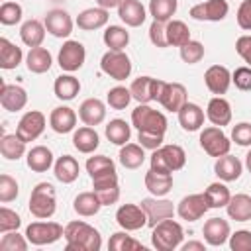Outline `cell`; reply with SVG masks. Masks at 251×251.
Wrapping results in <instances>:
<instances>
[{
  "label": "cell",
  "instance_id": "cell-14",
  "mask_svg": "<svg viewBox=\"0 0 251 251\" xmlns=\"http://www.w3.org/2000/svg\"><path fill=\"white\" fill-rule=\"evenodd\" d=\"M229 12L226 0H204L190 8V18L198 22H222Z\"/></svg>",
  "mask_w": 251,
  "mask_h": 251
},
{
  "label": "cell",
  "instance_id": "cell-27",
  "mask_svg": "<svg viewBox=\"0 0 251 251\" xmlns=\"http://www.w3.org/2000/svg\"><path fill=\"white\" fill-rule=\"evenodd\" d=\"M176 114H178V124L184 131H198L204 126V110L194 102H186Z\"/></svg>",
  "mask_w": 251,
  "mask_h": 251
},
{
  "label": "cell",
  "instance_id": "cell-31",
  "mask_svg": "<svg viewBox=\"0 0 251 251\" xmlns=\"http://www.w3.org/2000/svg\"><path fill=\"white\" fill-rule=\"evenodd\" d=\"M145 188L153 196H165V194H169L173 190V175L149 169L145 173Z\"/></svg>",
  "mask_w": 251,
  "mask_h": 251
},
{
  "label": "cell",
  "instance_id": "cell-62",
  "mask_svg": "<svg viewBox=\"0 0 251 251\" xmlns=\"http://www.w3.org/2000/svg\"><path fill=\"white\" fill-rule=\"evenodd\" d=\"M124 0H96V4L100 8H106V10H112V8H118Z\"/></svg>",
  "mask_w": 251,
  "mask_h": 251
},
{
  "label": "cell",
  "instance_id": "cell-57",
  "mask_svg": "<svg viewBox=\"0 0 251 251\" xmlns=\"http://www.w3.org/2000/svg\"><path fill=\"white\" fill-rule=\"evenodd\" d=\"M96 196L100 198L102 206H112L120 200V184H112V186H104V188H96L94 190Z\"/></svg>",
  "mask_w": 251,
  "mask_h": 251
},
{
  "label": "cell",
  "instance_id": "cell-10",
  "mask_svg": "<svg viewBox=\"0 0 251 251\" xmlns=\"http://www.w3.org/2000/svg\"><path fill=\"white\" fill-rule=\"evenodd\" d=\"M155 102H159L169 112H178L188 102V94H186L184 84H180V82H165L163 80Z\"/></svg>",
  "mask_w": 251,
  "mask_h": 251
},
{
  "label": "cell",
  "instance_id": "cell-13",
  "mask_svg": "<svg viewBox=\"0 0 251 251\" xmlns=\"http://www.w3.org/2000/svg\"><path fill=\"white\" fill-rule=\"evenodd\" d=\"M116 222L126 231H137L147 226V214L141 204H122L116 210Z\"/></svg>",
  "mask_w": 251,
  "mask_h": 251
},
{
  "label": "cell",
  "instance_id": "cell-8",
  "mask_svg": "<svg viewBox=\"0 0 251 251\" xmlns=\"http://www.w3.org/2000/svg\"><path fill=\"white\" fill-rule=\"evenodd\" d=\"M200 147L210 155V157H222L226 153H229L231 149V141L229 137L222 131V127L218 126H210V127H204L200 131Z\"/></svg>",
  "mask_w": 251,
  "mask_h": 251
},
{
  "label": "cell",
  "instance_id": "cell-60",
  "mask_svg": "<svg viewBox=\"0 0 251 251\" xmlns=\"http://www.w3.org/2000/svg\"><path fill=\"white\" fill-rule=\"evenodd\" d=\"M235 51H237V55L251 67V35H241V37H237V41H235Z\"/></svg>",
  "mask_w": 251,
  "mask_h": 251
},
{
  "label": "cell",
  "instance_id": "cell-16",
  "mask_svg": "<svg viewBox=\"0 0 251 251\" xmlns=\"http://www.w3.org/2000/svg\"><path fill=\"white\" fill-rule=\"evenodd\" d=\"M43 24H45L47 33H51L53 37H59V39L69 37V35L73 33V25H75V24H73V18L69 16V12H65V10H61V8L49 10V12L45 14Z\"/></svg>",
  "mask_w": 251,
  "mask_h": 251
},
{
  "label": "cell",
  "instance_id": "cell-25",
  "mask_svg": "<svg viewBox=\"0 0 251 251\" xmlns=\"http://www.w3.org/2000/svg\"><path fill=\"white\" fill-rule=\"evenodd\" d=\"M118 16L126 25L139 27L147 18V10L139 0H124L118 6Z\"/></svg>",
  "mask_w": 251,
  "mask_h": 251
},
{
  "label": "cell",
  "instance_id": "cell-29",
  "mask_svg": "<svg viewBox=\"0 0 251 251\" xmlns=\"http://www.w3.org/2000/svg\"><path fill=\"white\" fill-rule=\"evenodd\" d=\"M53 173H55V178L63 184H71L78 178V173H80V165L75 157L71 155H63L55 161L53 165Z\"/></svg>",
  "mask_w": 251,
  "mask_h": 251
},
{
  "label": "cell",
  "instance_id": "cell-44",
  "mask_svg": "<svg viewBox=\"0 0 251 251\" xmlns=\"http://www.w3.org/2000/svg\"><path fill=\"white\" fill-rule=\"evenodd\" d=\"M176 8H178L176 0H149V16L157 22L173 20Z\"/></svg>",
  "mask_w": 251,
  "mask_h": 251
},
{
  "label": "cell",
  "instance_id": "cell-58",
  "mask_svg": "<svg viewBox=\"0 0 251 251\" xmlns=\"http://www.w3.org/2000/svg\"><path fill=\"white\" fill-rule=\"evenodd\" d=\"M137 141H139V145H141V147L155 151V149H159V147L163 145V141H165V135H159V133H145V131H137Z\"/></svg>",
  "mask_w": 251,
  "mask_h": 251
},
{
  "label": "cell",
  "instance_id": "cell-56",
  "mask_svg": "<svg viewBox=\"0 0 251 251\" xmlns=\"http://www.w3.org/2000/svg\"><path fill=\"white\" fill-rule=\"evenodd\" d=\"M231 82L235 84V88L243 90V92H249L251 90V67H237L233 73H231Z\"/></svg>",
  "mask_w": 251,
  "mask_h": 251
},
{
  "label": "cell",
  "instance_id": "cell-19",
  "mask_svg": "<svg viewBox=\"0 0 251 251\" xmlns=\"http://www.w3.org/2000/svg\"><path fill=\"white\" fill-rule=\"evenodd\" d=\"M0 104L8 112H20L27 104V92L20 84H0Z\"/></svg>",
  "mask_w": 251,
  "mask_h": 251
},
{
  "label": "cell",
  "instance_id": "cell-55",
  "mask_svg": "<svg viewBox=\"0 0 251 251\" xmlns=\"http://www.w3.org/2000/svg\"><path fill=\"white\" fill-rule=\"evenodd\" d=\"M231 141H235L241 147H251V124L239 122L231 129Z\"/></svg>",
  "mask_w": 251,
  "mask_h": 251
},
{
  "label": "cell",
  "instance_id": "cell-7",
  "mask_svg": "<svg viewBox=\"0 0 251 251\" xmlns=\"http://www.w3.org/2000/svg\"><path fill=\"white\" fill-rule=\"evenodd\" d=\"M100 69L114 80H126L131 75V61L124 51L108 49L100 59Z\"/></svg>",
  "mask_w": 251,
  "mask_h": 251
},
{
  "label": "cell",
  "instance_id": "cell-12",
  "mask_svg": "<svg viewBox=\"0 0 251 251\" xmlns=\"http://www.w3.org/2000/svg\"><path fill=\"white\" fill-rule=\"evenodd\" d=\"M45 124H47V120H45L43 112H39V110H29V112H25V114L20 118V122H18V126H16V133H18L25 143H29V141H35V139L43 133Z\"/></svg>",
  "mask_w": 251,
  "mask_h": 251
},
{
  "label": "cell",
  "instance_id": "cell-49",
  "mask_svg": "<svg viewBox=\"0 0 251 251\" xmlns=\"http://www.w3.org/2000/svg\"><path fill=\"white\" fill-rule=\"evenodd\" d=\"M27 243H29L27 237L20 235L18 229L6 231L2 233V239H0V251H25Z\"/></svg>",
  "mask_w": 251,
  "mask_h": 251
},
{
  "label": "cell",
  "instance_id": "cell-41",
  "mask_svg": "<svg viewBox=\"0 0 251 251\" xmlns=\"http://www.w3.org/2000/svg\"><path fill=\"white\" fill-rule=\"evenodd\" d=\"M102 39H104V45L108 49L124 51L127 47V43H129V31L126 27H122V25H108L104 35H102Z\"/></svg>",
  "mask_w": 251,
  "mask_h": 251
},
{
  "label": "cell",
  "instance_id": "cell-42",
  "mask_svg": "<svg viewBox=\"0 0 251 251\" xmlns=\"http://www.w3.org/2000/svg\"><path fill=\"white\" fill-rule=\"evenodd\" d=\"M167 41L169 47H182L190 41V29L180 20H169L167 22Z\"/></svg>",
  "mask_w": 251,
  "mask_h": 251
},
{
  "label": "cell",
  "instance_id": "cell-32",
  "mask_svg": "<svg viewBox=\"0 0 251 251\" xmlns=\"http://www.w3.org/2000/svg\"><path fill=\"white\" fill-rule=\"evenodd\" d=\"M53 65V57L51 53L45 49V47H31L29 53L25 55V67L29 73H35V75H43L51 69Z\"/></svg>",
  "mask_w": 251,
  "mask_h": 251
},
{
  "label": "cell",
  "instance_id": "cell-46",
  "mask_svg": "<svg viewBox=\"0 0 251 251\" xmlns=\"http://www.w3.org/2000/svg\"><path fill=\"white\" fill-rule=\"evenodd\" d=\"M108 249H112V251H139L141 249L143 251V245L137 239H133L131 235H127L124 229V231L112 233V237L108 241Z\"/></svg>",
  "mask_w": 251,
  "mask_h": 251
},
{
  "label": "cell",
  "instance_id": "cell-38",
  "mask_svg": "<svg viewBox=\"0 0 251 251\" xmlns=\"http://www.w3.org/2000/svg\"><path fill=\"white\" fill-rule=\"evenodd\" d=\"M100 208H102V202H100V198L96 196L94 190H92V192H80V194L75 198V202H73V210H75L78 216H82V218L96 216V214L100 212Z\"/></svg>",
  "mask_w": 251,
  "mask_h": 251
},
{
  "label": "cell",
  "instance_id": "cell-59",
  "mask_svg": "<svg viewBox=\"0 0 251 251\" xmlns=\"http://www.w3.org/2000/svg\"><path fill=\"white\" fill-rule=\"evenodd\" d=\"M237 25L245 31H251V0H243L237 8Z\"/></svg>",
  "mask_w": 251,
  "mask_h": 251
},
{
  "label": "cell",
  "instance_id": "cell-3",
  "mask_svg": "<svg viewBox=\"0 0 251 251\" xmlns=\"http://www.w3.org/2000/svg\"><path fill=\"white\" fill-rule=\"evenodd\" d=\"M182 237H184V231L180 224L175 222L173 218L159 222L157 226H153V231H151V243L157 251H175L176 247H180Z\"/></svg>",
  "mask_w": 251,
  "mask_h": 251
},
{
  "label": "cell",
  "instance_id": "cell-22",
  "mask_svg": "<svg viewBox=\"0 0 251 251\" xmlns=\"http://www.w3.org/2000/svg\"><path fill=\"white\" fill-rule=\"evenodd\" d=\"M49 126L55 133H69L76 127V112L69 106H57L49 114Z\"/></svg>",
  "mask_w": 251,
  "mask_h": 251
},
{
  "label": "cell",
  "instance_id": "cell-61",
  "mask_svg": "<svg viewBox=\"0 0 251 251\" xmlns=\"http://www.w3.org/2000/svg\"><path fill=\"white\" fill-rule=\"evenodd\" d=\"M182 251H206V245L202 241H188V243H180Z\"/></svg>",
  "mask_w": 251,
  "mask_h": 251
},
{
  "label": "cell",
  "instance_id": "cell-24",
  "mask_svg": "<svg viewBox=\"0 0 251 251\" xmlns=\"http://www.w3.org/2000/svg\"><path fill=\"white\" fill-rule=\"evenodd\" d=\"M108 20H110L108 10L96 6V8H86V10H82V12L76 16L75 24H76L80 29H84V31H94V29L104 27V25L108 24Z\"/></svg>",
  "mask_w": 251,
  "mask_h": 251
},
{
  "label": "cell",
  "instance_id": "cell-18",
  "mask_svg": "<svg viewBox=\"0 0 251 251\" xmlns=\"http://www.w3.org/2000/svg\"><path fill=\"white\" fill-rule=\"evenodd\" d=\"M161 82H163V80L153 78V76H139V78H135V80L131 82V86H129L133 100H137L139 104H149V102L157 100Z\"/></svg>",
  "mask_w": 251,
  "mask_h": 251
},
{
  "label": "cell",
  "instance_id": "cell-48",
  "mask_svg": "<svg viewBox=\"0 0 251 251\" xmlns=\"http://www.w3.org/2000/svg\"><path fill=\"white\" fill-rule=\"evenodd\" d=\"M22 16H24V10H22V6L18 2H10V0L2 2V6H0V24L2 25H16V24H20Z\"/></svg>",
  "mask_w": 251,
  "mask_h": 251
},
{
  "label": "cell",
  "instance_id": "cell-37",
  "mask_svg": "<svg viewBox=\"0 0 251 251\" xmlns=\"http://www.w3.org/2000/svg\"><path fill=\"white\" fill-rule=\"evenodd\" d=\"M24 59V53L18 45H14L10 39L0 37V69L12 71L16 69Z\"/></svg>",
  "mask_w": 251,
  "mask_h": 251
},
{
  "label": "cell",
  "instance_id": "cell-47",
  "mask_svg": "<svg viewBox=\"0 0 251 251\" xmlns=\"http://www.w3.org/2000/svg\"><path fill=\"white\" fill-rule=\"evenodd\" d=\"M131 98H133V96H131V90L126 88V86H114V88H110L108 94H106V102H108V106L114 108V110H126V108L129 106Z\"/></svg>",
  "mask_w": 251,
  "mask_h": 251
},
{
  "label": "cell",
  "instance_id": "cell-51",
  "mask_svg": "<svg viewBox=\"0 0 251 251\" xmlns=\"http://www.w3.org/2000/svg\"><path fill=\"white\" fill-rule=\"evenodd\" d=\"M180 59H182L184 63H188V65L200 63V61L204 59V45H202L200 41L190 39L188 43H184V45L180 47Z\"/></svg>",
  "mask_w": 251,
  "mask_h": 251
},
{
  "label": "cell",
  "instance_id": "cell-34",
  "mask_svg": "<svg viewBox=\"0 0 251 251\" xmlns=\"http://www.w3.org/2000/svg\"><path fill=\"white\" fill-rule=\"evenodd\" d=\"M0 153L8 161H18L25 155V141L18 133H2L0 137Z\"/></svg>",
  "mask_w": 251,
  "mask_h": 251
},
{
  "label": "cell",
  "instance_id": "cell-26",
  "mask_svg": "<svg viewBox=\"0 0 251 251\" xmlns=\"http://www.w3.org/2000/svg\"><path fill=\"white\" fill-rule=\"evenodd\" d=\"M206 118L210 120L212 126H218V127L227 126L231 122V106H229V102L224 96H214L208 102Z\"/></svg>",
  "mask_w": 251,
  "mask_h": 251
},
{
  "label": "cell",
  "instance_id": "cell-1",
  "mask_svg": "<svg viewBox=\"0 0 251 251\" xmlns=\"http://www.w3.org/2000/svg\"><path fill=\"white\" fill-rule=\"evenodd\" d=\"M65 249L67 251H100L102 247V235L96 227L82 220L69 222L65 226Z\"/></svg>",
  "mask_w": 251,
  "mask_h": 251
},
{
  "label": "cell",
  "instance_id": "cell-52",
  "mask_svg": "<svg viewBox=\"0 0 251 251\" xmlns=\"http://www.w3.org/2000/svg\"><path fill=\"white\" fill-rule=\"evenodd\" d=\"M149 39L155 47L159 49H165L169 47V41H167V22H157L153 20L151 25H149Z\"/></svg>",
  "mask_w": 251,
  "mask_h": 251
},
{
  "label": "cell",
  "instance_id": "cell-17",
  "mask_svg": "<svg viewBox=\"0 0 251 251\" xmlns=\"http://www.w3.org/2000/svg\"><path fill=\"white\" fill-rule=\"evenodd\" d=\"M204 82H206V88L212 94L222 96V94L227 92V88L231 84V73L224 65H212L204 73Z\"/></svg>",
  "mask_w": 251,
  "mask_h": 251
},
{
  "label": "cell",
  "instance_id": "cell-20",
  "mask_svg": "<svg viewBox=\"0 0 251 251\" xmlns=\"http://www.w3.org/2000/svg\"><path fill=\"white\" fill-rule=\"evenodd\" d=\"M202 233H204V241L208 245L220 247V245H224L229 239L231 229H229L227 220H224V218H210V220H206V224L202 227Z\"/></svg>",
  "mask_w": 251,
  "mask_h": 251
},
{
  "label": "cell",
  "instance_id": "cell-6",
  "mask_svg": "<svg viewBox=\"0 0 251 251\" xmlns=\"http://www.w3.org/2000/svg\"><path fill=\"white\" fill-rule=\"evenodd\" d=\"M65 235V227L57 222H31L25 227V237L31 245H51Z\"/></svg>",
  "mask_w": 251,
  "mask_h": 251
},
{
  "label": "cell",
  "instance_id": "cell-50",
  "mask_svg": "<svg viewBox=\"0 0 251 251\" xmlns=\"http://www.w3.org/2000/svg\"><path fill=\"white\" fill-rule=\"evenodd\" d=\"M20 194V186H18V180L10 175H0V202L2 204H8L12 200H16Z\"/></svg>",
  "mask_w": 251,
  "mask_h": 251
},
{
  "label": "cell",
  "instance_id": "cell-63",
  "mask_svg": "<svg viewBox=\"0 0 251 251\" xmlns=\"http://www.w3.org/2000/svg\"><path fill=\"white\" fill-rule=\"evenodd\" d=\"M245 167H247V171L251 173V149H249L247 155H245Z\"/></svg>",
  "mask_w": 251,
  "mask_h": 251
},
{
  "label": "cell",
  "instance_id": "cell-28",
  "mask_svg": "<svg viewBox=\"0 0 251 251\" xmlns=\"http://www.w3.org/2000/svg\"><path fill=\"white\" fill-rule=\"evenodd\" d=\"M73 145H75V149L78 153L90 155L100 145V137H98V133H96V129L92 126H82V127L75 129V133H73Z\"/></svg>",
  "mask_w": 251,
  "mask_h": 251
},
{
  "label": "cell",
  "instance_id": "cell-45",
  "mask_svg": "<svg viewBox=\"0 0 251 251\" xmlns=\"http://www.w3.org/2000/svg\"><path fill=\"white\" fill-rule=\"evenodd\" d=\"M86 173L90 175V178H96L108 173H116V165L106 155H94V157H88L86 161Z\"/></svg>",
  "mask_w": 251,
  "mask_h": 251
},
{
  "label": "cell",
  "instance_id": "cell-35",
  "mask_svg": "<svg viewBox=\"0 0 251 251\" xmlns=\"http://www.w3.org/2000/svg\"><path fill=\"white\" fill-rule=\"evenodd\" d=\"M227 216L235 222H249L251 220V196L249 194H235L229 198L227 206Z\"/></svg>",
  "mask_w": 251,
  "mask_h": 251
},
{
  "label": "cell",
  "instance_id": "cell-4",
  "mask_svg": "<svg viewBox=\"0 0 251 251\" xmlns=\"http://www.w3.org/2000/svg\"><path fill=\"white\" fill-rule=\"evenodd\" d=\"M184 165H186V153L180 145H175V143L161 145L151 155V169L159 173L173 175L175 171H180Z\"/></svg>",
  "mask_w": 251,
  "mask_h": 251
},
{
  "label": "cell",
  "instance_id": "cell-39",
  "mask_svg": "<svg viewBox=\"0 0 251 251\" xmlns=\"http://www.w3.org/2000/svg\"><path fill=\"white\" fill-rule=\"evenodd\" d=\"M106 137L110 143L114 145H126L131 137V126L122 120V118H116V120H110L108 126H106Z\"/></svg>",
  "mask_w": 251,
  "mask_h": 251
},
{
  "label": "cell",
  "instance_id": "cell-54",
  "mask_svg": "<svg viewBox=\"0 0 251 251\" xmlns=\"http://www.w3.org/2000/svg\"><path fill=\"white\" fill-rule=\"evenodd\" d=\"M229 249L231 251H251V231L249 229H237L229 235Z\"/></svg>",
  "mask_w": 251,
  "mask_h": 251
},
{
  "label": "cell",
  "instance_id": "cell-23",
  "mask_svg": "<svg viewBox=\"0 0 251 251\" xmlns=\"http://www.w3.org/2000/svg\"><path fill=\"white\" fill-rule=\"evenodd\" d=\"M214 173H216V176H218L220 180H224V182H233V180H237V178L241 176L243 165H241V161H239L237 157L226 153V155H222V157L216 159V163H214Z\"/></svg>",
  "mask_w": 251,
  "mask_h": 251
},
{
  "label": "cell",
  "instance_id": "cell-36",
  "mask_svg": "<svg viewBox=\"0 0 251 251\" xmlns=\"http://www.w3.org/2000/svg\"><path fill=\"white\" fill-rule=\"evenodd\" d=\"M53 92L59 100H73L76 98V94L80 92V80L76 76H73L71 73L69 75H61L55 78V84H53Z\"/></svg>",
  "mask_w": 251,
  "mask_h": 251
},
{
  "label": "cell",
  "instance_id": "cell-2",
  "mask_svg": "<svg viewBox=\"0 0 251 251\" xmlns=\"http://www.w3.org/2000/svg\"><path fill=\"white\" fill-rule=\"evenodd\" d=\"M57 210L55 188L49 182H37L29 194V214L37 220H47Z\"/></svg>",
  "mask_w": 251,
  "mask_h": 251
},
{
  "label": "cell",
  "instance_id": "cell-40",
  "mask_svg": "<svg viewBox=\"0 0 251 251\" xmlns=\"http://www.w3.org/2000/svg\"><path fill=\"white\" fill-rule=\"evenodd\" d=\"M120 163L126 169H139L145 161V147H141L139 143H126L120 149Z\"/></svg>",
  "mask_w": 251,
  "mask_h": 251
},
{
  "label": "cell",
  "instance_id": "cell-9",
  "mask_svg": "<svg viewBox=\"0 0 251 251\" xmlns=\"http://www.w3.org/2000/svg\"><path fill=\"white\" fill-rule=\"evenodd\" d=\"M84 59H86V49L80 41H75V39H67L57 55V63L65 73L78 71L84 65Z\"/></svg>",
  "mask_w": 251,
  "mask_h": 251
},
{
  "label": "cell",
  "instance_id": "cell-11",
  "mask_svg": "<svg viewBox=\"0 0 251 251\" xmlns=\"http://www.w3.org/2000/svg\"><path fill=\"white\" fill-rule=\"evenodd\" d=\"M139 204H141V208L145 210V214H147V226H151V227L157 226V224L163 222V220L173 218V216L176 214V206H175L171 200L163 198V196L143 198Z\"/></svg>",
  "mask_w": 251,
  "mask_h": 251
},
{
  "label": "cell",
  "instance_id": "cell-21",
  "mask_svg": "<svg viewBox=\"0 0 251 251\" xmlns=\"http://www.w3.org/2000/svg\"><path fill=\"white\" fill-rule=\"evenodd\" d=\"M78 118L84 126H100L106 120V104L100 98H86L78 106Z\"/></svg>",
  "mask_w": 251,
  "mask_h": 251
},
{
  "label": "cell",
  "instance_id": "cell-30",
  "mask_svg": "<svg viewBox=\"0 0 251 251\" xmlns=\"http://www.w3.org/2000/svg\"><path fill=\"white\" fill-rule=\"evenodd\" d=\"M25 161H27V167H29L33 173H47V171L55 165L53 153H51V149L45 147V145H35V147H31V149L27 151Z\"/></svg>",
  "mask_w": 251,
  "mask_h": 251
},
{
  "label": "cell",
  "instance_id": "cell-33",
  "mask_svg": "<svg viewBox=\"0 0 251 251\" xmlns=\"http://www.w3.org/2000/svg\"><path fill=\"white\" fill-rule=\"evenodd\" d=\"M45 31H47L45 24H41L39 20H27L20 27V37H22L24 45H27L31 49V47H39L43 43Z\"/></svg>",
  "mask_w": 251,
  "mask_h": 251
},
{
  "label": "cell",
  "instance_id": "cell-15",
  "mask_svg": "<svg viewBox=\"0 0 251 251\" xmlns=\"http://www.w3.org/2000/svg\"><path fill=\"white\" fill-rule=\"evenodd\" d=\"M210 210L208 206V200L204 196V192L200 194H188L184 196L178 204H176V214L180 220H186V222H196L200 220L206 212Z\"/></svg>",
  "mask_w": 251,
  "mask_h": 251
},
{
  "label": "cell",
  "instance_id": "cell-5",
  "mask_svg": "<svg viewBox=\"0 0 251 251\" xmlns=\"http://www.w3.org/2000/svg\"><path fill=\"white\" fill-rule=\"evenodd\" d=\"M131 126L137 131L165 135V131H167V118H165L163 112L151 108L149 104H139L131 112Z\"/></svg>",
  "mask_w": 251,
  "mask_h": 251
},
{
  "label": "cell",
  "instance_id": "cell-53",
  "mask_svg": "<svg viewBox=\"0 0 251 251\" xmlns=\"http://www.w3.org/2000/svg\"><path fill=\"white\" fill-rule=\"evenodd\" d=\"M22 226V218L20 214H16L14 210L2 206L0 208V233H6V231H14Z\"/></svg>",
  "mask_w": 251,
  "mask_h": 251
},
{
  "label": "cell",
  "instance_id": "cell-64",
  "mask_svg": "<svg viewBox=\"0 0 251 251\" xmlns=\"http://www.w3.org/2000/svg\"><path fill=\"white\" fill-rule=\"evenodd\" d=\"M2 2H8V0H2Z\"/></svg>",
  "mask_w": 251,
  "mask_h": 251
},
{
  "label": "cell",
  "instance_id": "cell-43",
  "mask_svg": "<svg viewBox=\"0 0 251 251\" xmlns=\"http://www.w3.org/2000/svg\"><path fill=\"white\" fill-rule=\"evenodd\" d=\"M204 196H206L210 208H226L227 202H229V198H231L229 188L224 182H212V184H208V188L204 190Z\"/></svg>",
  "mask_w": 251,
  "mask_h": 251
}]
</instances>
